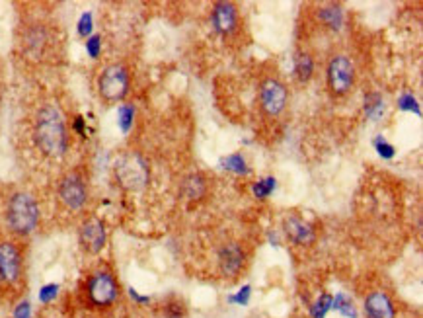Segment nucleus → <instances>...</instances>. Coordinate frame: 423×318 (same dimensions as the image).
I'll list each match as a JSON object with an SVG mask.
<instances>
[{"mask_svg": "<svg viewBox=\"0 0 423 318\" xmlns=\"http://www.w3.org/2000/svg\"><path fill=\"white\" fill-rule=\"evenodd\" d=\"M365 113H367L373 121H376L381 116H383L384 102L378 94H369V96L365 98Z\"/></svg>", "mask_w": 423, "mask_h": 318, "instance_id": "obj_15", "label": "nucleus"}, {"mask_svg": "<svg viewBox=\"0 0 423 318\" xmlns=\"http://www.w3.org/2000/svg\"><path fill=\"white\" fill-rule=\"evenodd\" d=\"M133 116H135V110L133 106H121L119 108V127L123 133H127L133 125Z\"/></svg>", "mask_w": 423, "mask_h": 318, "instance_id": "obj_20", "label": "nucleus"}, {"mask_svg": "<svg viewBox=\"0 0 423 318\" xmlns=\"http://www.w3.org/2000/svg\"><path fill=\"white\" fill-rule=\"evenodd\" d=\"M88 295L90 301L98 307L111 305L118 299V283L113 276L108 271H99L96 276H92L88 281Z\"/></svg>", "mask_w": 423, "mask_h": 318, "instance_id": "obj_5", "label": "nucleus"}, {"mask_svg": "<svg viewBox=\"0 0 423 318\" xmlns=\"http://www.w3.org/2000/svg\"><path fill=\"white\" fill-rule=\"evenodd\" d=\"M365 310L369 318H394V307L383 291H374L365 301Z\"/></svg>", "mask_w": 423, "mask_h": 318, "instance_id": "obj_11", "label": "nucleus"}, {"mask_svg": "<svg viewBox=\"0 0 423 318\" xmlns=\"http://www.w3.org/2000/svg\"><path fill=\"white\" fill-rule=\"evenodd\" d=\"M80 242L90 254H98L106 246V229L99 219H88L80 227Z\"/></svg>", "mask_w": 423, "mask_h": 318, "instance_id": "obj_10", "label": "nucleus"}, {"mask_svg": "<svg viewBox=\"0 0 423 318\" xmlns=\"http://www.w3.org/2000/svg\"><path fill=\"white\" fill-rule=\"evenodd\" d=\"M35 141L49 157H61L67 150V127L57 108H43L35 123Z\"/></svg>", "mask_w": 423, "mask_h": 318, "instance_id": "obj_1", "label": "nucleus"}, {"mask_svg": "<svg viewBox=\"0 0 423 318\" xmlns=\"http://www.w3.org/2000/svg\"><path fill=\"white\" fill-rule=\"evenodd\" d=\"M262 108L269 116H277L281 113L287 104V88L279 82V80L269 79L262 84Z\"/></svg>", "mask_w": 423, "mask_h": 318, "instance_id": "obj_9", "label": "nucleus"}, {"mask_svg": "<svg viewBox=\"0 0 423 318\" xmlns=\"http://www.w3.org/2000/svg\"><path fill=\"white\" fill-rule=\"evenodd\" d=\"M398 104H400V108H402V110L415 111V113H420V106H417V102H415V98H413L412 94H404Z\"/></svg>", "mask_w": 423, "mask_h": 318, "instance_id": "obj_26", "label": "nucleus"}, {"mask_svg": "<svg viewBox=\"0 0 423 318\" xmlns=\"http://www.w3.org/2000/svg\"><path fill=\"white\" fill-rule=\"evenodd\" d=\"M312 69H314V65H312L310 55L301 53L295 61V72L296 77H298V80H301V82H306V80L312 77Z\"/></svg>", "mask_w": 423, "mask_h": 318, "instance_id": "obj_16", "label": "nucleus"}, {"mask_svg": "<svg viewBox=\"0 0 423 318\" xmlns=\"http://www.w3.org/2000/svg\"><path fill=\"white\" fill-rule=\"evenodd\" d=\"M328 82H330V88H332L334 94H345L347 90L351 88V84H353V65H351V61L344 57V55H337V57L330 61Z\"/></svg>", "mask_w": 423, "mask_h": 318, "instance_id": "obj_6", "label": "nucleus"}, {"mask_svg": "<svg viewBox=\"0 0 423 318\" xmlns=\"http://www.w3.org/2000/svg\"><path fill=\"white\" fill-rule=\"evenodd\" d=\"M99 45H102L99 35H92V38L86 41V49H88V55L92 57V59H96V57L99 55Z\"/></svg>", "mask_w": 423, "mask_h": 318, "instance_id": "obj_27", "label": "nucleus"}, {"mask_svg": "<svg viewBox=\"0 0 423 318\" xmlns=\"http://www.w3.org/2000/svg\"><path fill=\"white\" fill-rule=\"evenodd\" d=\"M40 219V209L35 199L28 193H16L12 196L8 205V225L14 232L28 234L35 229Z\"/></svg>", "mask_w": 423, "mask_h": 318, "instance_id": "obj_2", "label": "nucleus"}, {"mask_svg": "<svg viewBox=\"0 0 423 318\" xmlns=\"http://www.w3.org/2000/svg\"><path fill=\"white\" fill-rule=\"evenodd\" d=\"M273 189H276V178H266L254 186V193H256V198L266 199Z\"/></svg>", "mask_w": 423, "mask_h": 318, "instance_id": "obj_21", "label": "nucleus"}, {"mask_svg": "<svg viewBox=\"0 0 423 318\" xmlns=\"http://www.w3.org/2000/svg\"><path fill=\"white\" fill-rule=\"evenodd\" d=\"M115 176L125 189L137 191L148 184V166L135 152L123 154L115 164Z\"/></svg>", "mask_w": 423, "mask_h": 318, "instance_id": "obj_3", "label": "nucleus"}, {"mask_svg": "<svg viewBox=\"0 0 423 318\" xmlns=\"http://www.w3.org/2000/svg\"><path fill=\"white\" fill-rule=\"evenodd\" d=\"M285 230L287 234H289V239L293 240V242H296V244H308V242L314 240V232H312V229L306 225L305 221L296 219V217L287 219Z\"/></svg>", "mask_w": 423, "mask_h": 318, "instance_id": "obj_14", "label": "nucleus"}, {"mask_svg": "<svg viewBox=\"0 0 423 318\" xmlns=\"http://www.w3.org/2000/svg\"><path fill=\"white\" fill-rule=\"evenodd\" d=\"M79 33L82 35V38H86V35L92 33V14H90V12H84V14L80 16Z\"/></svg>", "mask_w": 423, "mask_h": 318, "instance_id": "obj_24", "label": "nucleus"}, {"mask_svg": "<svg viewBox=\"0 0 423 318\" xmlns=\"http://www.w3.org/2000/svg\"><path fill=\"white\" fill-rule=\"evenodd\" d=\"M221 166L225 170H230L234 174H248L246 160L242 159V154H230L227 159L221 160Z\"/></svg>", "mask_w": 423, "mask_h": 318, "instance_id": "obj_18", "label": "nucleus"}, {"mask_svg": "<svg viewBox=\"0 0 423 318\" xmlns=\"http://www.w3.org/2000/svg\"><path fill=\"white\" fill-rule=\"evenodd\" d=\"M374 147H376L378 154H381L383 159H392L394 157V147L390 143H386V139H383V137H376V139H374Z\"/></svg>", "mask_w": 423, "mask_h": 318, "instance_id": "obj_23", "label": "nucleus"}, {"mask_svg": "<svg viewBox=\"0 0 423 318\" xmlns=\"http://www.w3.org/2000/svg\"><path fill=\"white\" fill-rule=\"evenodd\" d=\"M332 301L334 299L330 297V295H322V297L316 301V305L312 307V317L314 318H324L326 312L330 310V307H332Z\"/></svg>", "mask_w": 423, "mask_h": 318, "instance_id": "obj_22", "label": "nucleus"}, {"mask_svg": "<svg viewBox=\"0 0 423 318\" xmlns=\"http://www.w3.org/2000/svg\"><path fill=\"white\" fill-rule=\"evenodd\" d=\"M14 318H30V305H28V303H20V305L16 307Z\"/></svg>", "mask_w": 423, "mask_h": 318, "instance_id": "obj_28", "label": "nucleus"}, {"mask_svg": "<svg viewBox=\"0 0 423 318\" xmlns=\"http://www.w3.org/2000/svg\"><path fill=\"white\" fill-rule=\"evenodd\" d=\"M99 94L108 102H118L129 90V74L123 65H109L99 74L98 80Z\"/></svg>", "mask_w": 423, "mask_h": 318, "instance_id": "obj_4", "label": "nucleus"}, {"mask_svg": "<svg viewBox=\"0 0 423 318\" xmlns=\"http://www.w3.org/2000/svg\"><path fill=\"white\" fill-rule=\"evenodd\" d=\"M57 293H59V285H55V283H51V285H45V287L40 291L41 303H51L53 299L57 297Z\"/></svg>", "mask_w": 423, "mask_h": 318, "instance_id": "obj_25", "label": "nucleus"}, {"mask_svg": "<svg viewBox=\"0 0 423 318\" xmlns=\"http://www.w3.org/2000/svg\"><path fill=\"white\" fill-rule=\"evenodd\" d=\"M213 24L218 33H230L237 28V10L230 2H218L213 10Z\"/></svg>", "mask_w": 423, "mask_h": 318, "instance_id": "obj_12", "label": "nucleus"}, {"mask_svg": "<svg viewBox=\"0 0 423 318\" xmlns=\"http://www.w3.org/2000/svg\"><path fill=\"white\" fill-rule=\"evenodd\" d=\"M22 273V258L10 242L0 244V283H16Z\"/></svg>", "mask_w": 423, "mask_h": 318, "instance_id": "obj_7", "label": "nucleus"}, {"mask_svg": "<svg viewBox=\"0 0 423 318\" xmlns=\"http://www.w3.org/2000/svg\"><path fill=\"white\" fill-rule=\"evenodd\" d=\"M320 18L332 28V30H340L342 28V22H344V14L337 6H330V8H322L320 10Z\"/></svg>", "mask_w": 423, "mask_h": 318, "instance_id": "obj_17", "label": "nucleus"}, {"mask_svg": "<svg viewBox=\"0 0 423 318\" xmlns=\"http://www.w3.org/2000/svg\"><path fill=\"white\" fill-rule=\"evenodd\" d=\"M59 196L61 201H63L67 207L77 211V209L84 207V203H86V199H88V191H86V186H84V182H82L80 176L70 174V176H67V178L61 182Z\"/></svg>", "mask_w": 423, "mask_h": 318, "instance_id": "obj_8", "label": "nucleus"}, {"mask_svg": "<svg viewBox=\"0 0 423 318\" xmlns=\"http://www.w3.org/2000/svg\"><path fill=\"white\" fill-rule=\"evenodd\" d=\"M332 305H334L335 310H340L344 317L355 318V307L353 303H351V299H347L345 295H337L335 301H332Z\"/></svg>", "mask_w": 423, "mask_h": 318, "instance_id": "obj_19", "label": "nucleus"}, {"mask_svg": "<svg viewBox=\"0 0 423 318\" xmlns=\"http://www.w3.org/2000/svg\"><path fill=\"white\" fill-rule=\"evenodd\" d=\"M218 260H221V268L227 276H234L238 273V269L242 268V262H244V254L238 244H227L225 248L221 250L218 254Z\"/></svg>", "mask_w": 423, "mask_h": 318, "instance_id": "obj_13", "label": "nucleus"}, {"mask_svg": "<svg viewBox=\"0 0 423 318\" xmlns=\"http://www.w3.org/2000/svg\"><path fill=\"white\" fill-rule=\"evenodd\" d=\"M248 297H250V287H244L238 293L237 297H230V301H232V303H238V305H246Z\"/></svg>", "mask_w": 423, "mask_h": 318, "instance_id": "obj_29", "label": "nucleus"}]
</instances>
